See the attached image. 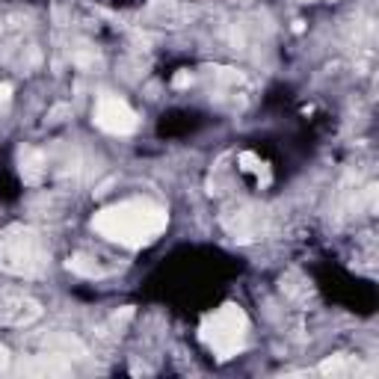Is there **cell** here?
<instances>
[{"instance_id":"52a82bcc","label":"cell","mask_w":379,"mask_h":379,"mask_svg":"<svg viewBox=\"0 0 379 379\" xmlns=\"http://www.w3.org/2000/svg\"><path fill=\"white\" fill-rule=\"evenodd\" d=\"M9 92H12V90H9V86H6V83H3V86H0V98H3V101L9 98Z\"/></svg>"},{"instance_id":"5b68a950","label":"cell","mask_w":379,"mask_h":379,"mask_svg":"<svg viewBox=\"0 0 379 379\" xmlns=\"http://www.w3.org/2000/svg\"><path fill=\"white\" fill-rule=\"evenodd\" d=\"M42 314L39 308V302H33V299H24V296H15V299H3L0 302V320H6V323H30L36 320Z\"/></svg>"},{"instance_id":"277c9868","label":"cell","mask_w":379,"mask_h":379,"mask_svg":"<svg viewBox=\"0 0 379 379\" xmlns=\"http://www.w3.org/2000/svg\"><path fill=\"white\" fill-rule=\"evenodd\" d=\"M136 113L124 104V101L119 98H110L104 95L98 101V107H95V124L101 131H107V134H131L136 128Z\"/></svg>"},{"instance_id":"8992f818","label":"cell","mask_w":379,"mask_h":379,"mask_svg":"<svg viewBox=\"0 0 379 379\" xmlns=\"http://www.w3.org/2000/svg\"><path fill=\"white\" fill-rule=\"evenodd\" d=\"M187 83H193V78H190V71H184V74H178V78H175V86H187Z\"/></svg>"},{"instance_id":"6da1fadb","label":"cell","mask_w":379,"mask_h":379,"mask_svg":"<svg viewBox=\"0 0 379 379\" xmlns=\"http://www.w3.org/2000/svg\"><path fill=\"white\" fill-rule=\"evenodd\" d=\"M169 222L166 208H160L157 201L151 199H128L119 201L113 208H104L101 213H95L92 229L113 240V243H122L128 249H140L148 246L163 234Z\"/></svg>"},{"instance_id":"3957f363","label":"cell","mask_w":379,"mask_h":379,"mask_svg":"<svg viewBox=\"0 0 379 379\" xmlns=\"http://www.w3.org/2000/svg\"><path fill=\"white\" fill-rule=\"evenodd\" d=\"M246 332H249V323H246V314L240 311V306H222L201 320L199 338L220 359H231L243 350Z\"/></svg>"},{"instance_id":"7a4b0ae2","label":"cell","mask_w":379,"mask_h":379,"mask_svg":"<svg viewBox=\"0 0 379 379\" xmlns=\"http://www.w3.org/2000/svg\"><path fill=\"white\" fill-rule=\"evenodd\" d=\"M48 267V249L33 229L15 225L0 237V270L12 276H39Z\"/></svg>"}]
</instances>
